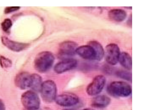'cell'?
I'll return each mask as SVG.
<instances>
[{
  "instance_id": "cell-1",
  "label": "cell",
  "mask_w": 147,
  "mask_h": 110,
  "mask_svg": "<svg viewBox=\"0 0 147 110\" xmlns=\"http://www.w3.org/2000/svg\"><path fill=\"white\" fill-rule=\"evenodd\" d=\"M55 60L53 54L44 51L39 53L34 60V67L38 72L43 73L48 71L52 66Z\"/></svg>"
},
{
  "instance_id": "cell-2",
  "label": "cell",
  "mask_w": 147,
  "mask_h": 110,
  "mask_svg": "<svg viewBox=\"0 0 147 110\" xmlns=\"http://www.w3.org/2000/svg\"><path fill=\"white\" fill-rule=\"evenodd\" d=\"M40 92L41 98L45 102L51 103L55 100L57 96L56 85L52 80H47L42 82Z\"/></svg>"
},
{
  "instance_id": "cell-3",
  "label": "cell",
  "mask_w": 147,
  "mask_h": 110,
  "mask_svg": "<svg viewBox=\"0 0 147 110\" xmlns=\"http://www.w3.org/2000/svg\"><path fill=\"white\" fill-rule=\"evenodd\" d=\"M108 90L112 95L123 97L129 96L132 92L131 87L128 84L121 81L111 82L108 87Z\"/></svg>"
},
{
  "instance_id": "cell-4",
  "label": "cell",
  "mask_w": 147,
  "mask_h": 110,
  "mask_svg": "<svg viewBox=\"0 0 147 110\" xmlns=\"http://www.w3.org/2000/svg\"><path fill=\"white\" fill-rule=\"evenodd\" d=\"M22 103L26 110L39 109L40 105L39 98L35 92L31 90L24 93L21 96Z\"/></svg>"
},
{
  "instance_id": "cell-5",
  "label": "cell",
  "mask_w": 147,
  "mask_h": 110,
  "mask_svg": "<svg viewBox=\"0 0 147 110\" xmlns=\"http://www.w3.org/2000/svg\"><path fill=\"white\" fill-rule=\"evenodd\" d=\"M78 47L77 44L72 41H66L62 42L59 47L58 57L62 60L71 58L76 53Z\"/></svg>"
},
{
  "instance_id": "cell-6",
  "label": "cell",
  "mask_w": 147,
  "mask_h": 110,
  "mask_svg": "<svg viewBox=\"0 0 147 110\" xmlns=\"http://www.w3.org/2000/svg\"><path fill=\"white\" fill-rule=\"evenodd\" d=\"M106 82L105 77L100 75L95 76L86 89L87 94L91 96H96L103 90Z\"/></svg>"
},
{
  "instance_id": "cell-7",
  "label": "cell",
  "mask_w": 147,
  "mask_h": 110,
  "mask_svg": "<svg viewBox=\"0 0 147 110\" xmlns=\"http://www.w3.org/2000/svg\"><path fill=\"white\" fill-rule=\"evenodd\" d=\"M120 54L119 48L115 43H110L105 47V59L107 62L111 65H115L117 63Z\"/></svg>"
},
{
  "instance_id": "cell-8",
  "label": "cell",
  "mask_w": 147,
  "mask_h": 110,
  "mask_svg": "<svg viewBox=\"0 0 147 110\" xmlns=\"http://www.w3.org/2000/svg\"><path fill=\"white\" fill-rule=\"evenodd\" d=\"M55 101L60 106L70 107L77 104L79 102V99L74 94L65 92L57 96Z\"/></svg>"
},
{
  "instance_id": "cell-9",
  "label": "cell",
  "mask_w": 147,
  "mask_h": 110,
  "mask_svg": "<svg viewBox=\"0 0 147 110\" xmlns=\"http://www.w3.org/2000/svg\"><path fill=\"white\" fill-rule=\"evenodd\" d=\"M77 60L70 58L62 60L54 66L55 71L58 74L62 73L75 68L77 65Z\"/></svg>"
},
{
  "instance_id": "cell-10",
  "label": "cell",
  "mask_w": 147,
  "mask_h": 110,
  "mask_svg": "<svg viewBox=\"0 0 147 110\" xmlns=\"http://www.w3.org/2000/svg\"><path fill=\"white\" fill-rule=\"evenodd\" d=\"M14 81L16 86L20 89H28L30 87L31 75L27 72H21L16 75Z\"/></svg>"
},
{
  "instance_id": "cell-11",
  "label": "cell",
  "mask_w": 147,
  "mask_h": 110,
  "mask_svg": "<svg viewBox=\"0 0 147 110\" xmlns=\"http://www.w3.org/2000/svg\"><path fill=\"white\" fill-rule=\"evenodd\" d=\"M3 44L9 50L15 52H19L27 48L28 44L26 43L20 42L10 39L5 36L1 38Z\"/></svg>"
},
{
  "instance_id": "cell-12",
  "label": "cell",
  "mask_w": 147,
  "mask_h": 110,
  "mask_svg": "<svg viewBox=\"0 0 147 110\" xmlns=\"http://www.w3.org/2000/svg\"><path fill=\"white\" fill-rule=\"evenodd\" d=\"M76 53L84 59L89 60H95V51L92 47L88 45L78 47Z\"/></svg>"
},
{
  "instance_id": "cell-13",
  "label": "cell",
  "mask_w": 147,
  "mask_h": 110,
  "mask_svg": "<svg viewBox=\"0 0 147 110\" xmlns=\"http://www.w3.org/2000/svg\"><path fill=\"white\" fill-rule=\"evenodd\" d=\"M111 100L108 96L105 95L96 96L92 99L91 105L97 108H103L108 106L110 103Z\"/></svg>"
},
{
  "instance_id": "cell-14",
  "label": "cell",
  "mask_w": 147,
  "mask_h": 110,
  "mask_svg": "<svg viewBox=\"0 0 147 110\" xmlns=\"http://www.w3.org/2000/svg\"><path fill=\"white\" fill-rule=\"evenodd\" d=\"M127 13L124 10L116 9L111 10L108 12V16L111 20L117 22L123 21L127 16Z\"/></svg>"
},
{
  "instance_id": "cell-15",
  "label": "cell",
  "mask_w": 147,
  "mask_h": 110,
  "mask_svg": "<svg viewBox=\"0 0 147 110\" xmlns=\"http://www.w3.org/2000/svg\"><path fill=\"white\" fill-rule=\"evenodd\" d=\"M88 45L92 47L95 51V60H101L105 55V50L101 44L97 41L92 40L89 41Z\"/></svg>"
},
{
  "instance_id": "cell-16",
  "label": "cell",
  "mask_w": 147,
  "mask_h": 110,
  "mask_svg": "<svg viewBox=\"0 0 147 110\" xmlns=\"http://www.w3.org/2000/svg\"><path fill=\"white\" fill-rule=\"evenodd\" d=\"M119 61L121 65L127 70H131L132 67V58L130 55L125 52L120 53Z\"/></svg>"
},
{
  "instance_id": "cell-17",
  "label": "cell",
  "mask_w": 147,
  "mask_h": 110,
  "mask_svg": "<svg viewBox=\"0 0 147 110\" xmlns=\"http://www.w3.org/2000/svg\"><path fill=\"white\" fill-rule=\"evenodd\" d=\"M31 77L30 88L35 91L40 92L42 83V77L36 73L31 75Z\"/></svg>"
},
{
  "instance_id": "cell-18",
  "label": "cell",
  "mask_w": 147,
  "mask_h": 110,
  "mask_svg": "<svg viewBox=\"0 0 147 110\" xmlns=\"http://www.w3.org/2000/svg\"><path fill=\"white\" fill-rule=\"evenodd\" d=\"M116 73L117 76L120 78L129 81L131 82L132 74L129 72L121 70L118 71Z\"/></svg>"
},
{
  "instance_id": "cell-19",
  "label": "cell",
  "mask_w": 147,
  "mask_h": 110,
  "mask_svg": "<svg viewBox=\"0 0 147 110\" xmlns=\"http://www.w3.org/2000/svg\"><path fill=\"white\" fill-rule=\"evenodd\" d=\"M0 65L3 68H7L11 66L12 62L9 59L3 56H0Z\"/></svg>"
},
{
  "instance_id": "cell-20",
  "label": "cell",
  "mask_w": 147,
  "mask_h": 110,
  "mask_svg": "<svg viewBox=\"0 0 147 110\" xmlns=\"http://www.w3.org/2000/svg\"><path fill=\"white\" fill-rule=\"evenodd\" d=\"M12 25L11 20L8 18L5 19L1 24L2 29L5 32H7L11 27Z\"/></svg>"
},
{
  "instance_id": "cell-21",
  "label": "cell",
  "mask_w": 147,
  "mask_h": 110,
  "mask_svg": "<svg viewBox=\"0 0 147 110\" xmlns=\"http://www.w3.org/2000/svg\"><path fill=\"white\" fill-rule=\"evenodd\" d=\"M20 8V7H6L4 10L5 14H8L19 10Z\"/></svg>"
},
{
  "instance_id": "cell-22",
  "label": "cell",
  "mask_w": 147,
  "mask_h": 110,
  "mask_svg": "<svg viewBox=\"0 0 147 110\" xmlns=\"http://www.w3.org/2000/svg\"><path fill=\"white\" fill-rule=\"evenodd\" d=\"M0 110H5V105L1 99H0Z\"/></svg>"
},
{
  "instance_id": "cell-23",
  "label": "cell",
  "mask_w": 147,
  "mask_h": 110,
  "mask_svg": "<svg viewBox=\"0 0 147 110\" xmlns=\"http://www.w3.org/2000/svg\"><path fill=\"white\" fill-rule=\"evenodd\" d=\"M127 23L128 24L130 27L132 25V16L131 15H130V16H129V18L127 22Z\"/></svg>"
},
{
  "instance_id": "cell-24",
  "label": "cell",
  "mask_w": 147,
  "mask_h": 110,
  "mask_svg": "<svg viewBox=\"0 0 147 110\" xmlns=\"http://www.w3.org/2000/svg\"><path fill=\"white\" fill-rule=\"evenodd\" d=\"M124 7L126 8H127V9H131L132 8V7Z\"/></svg>"
},
{
  "instance_id": "cell-25",
  "label": "cell",
  "mask_w": 147,
  "mask_h": 110,
  "mask_svg": "<svg viewBox=\"0 0 147 110\" xmlns=\"http://www.w3.org/2000/svg\"><path fill=\"white\" fill-rule=\"evenodd\" d=\"M82 110H95L94 109H90V108H86L85 109H84Z\"/></svg>"
},
{
  "instance_id": "cell-26",
  "label": "cell",
  "mask_w": 147,
  "mask_h": 110,
  "mask_svg": "<svg viewBox=\"0 0 147 110\" xmlns=\"http://www.w3.org/2000/svg\"><path fill=\"white\" fill-rule=\"evenodd\" d=\"M63 110H71V109H63Z\"/></svg>"
},
{
  "instance_id": "cell-27",
  "label": "cell",
  "mask_w": 147,
  "mask_h": 110,
  "mask_svg": "<svg viewBox=\"0 0 147 110\" xmlns=\"http://www.w3.org/2000/svg\"><path fill=\"white\" fill-rule=\"evenodd\" d=\"M39 110V109H38V110Z\"/></svg>"
}]
</instances>
